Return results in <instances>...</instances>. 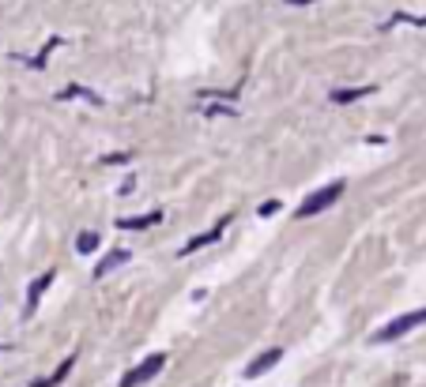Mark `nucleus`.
Here are the masks:
<instances>
[{
	"instance_id": "1",
	"label": "nucleus",
	"mask_w": 426,
	"mask_h": 387,
	"mask_svg": "<svg viewBox=\"0 0 426 387\" xmlns=\"http://www.w3.org/2000/svg\"><path fill=\"white\" fill-rule=\"evenodd\" d=\"M343 196V181H332V184H324V188H317L313 196H305L302 207H298V218H313V215H321V211H329V207L336 203Z\"/></svg>"
},
{
	"instance_id": "2",
	"label": "nucleus",
	"mask_w": 426,
	"mask_h": 387,
	"mask_svg": "<svg viewBox=\"0 0 426 387\" xmlns=\"http://www.w3.org/2000/svg\"><path fill=\"white\" fill-rule=\"evenodd\" d=\"M426 324V308H415V312H403V316H396L392 324H385V327H377L374 331V342H392V338H403L408 331H415V327H422Z\"/></svg>"
},
{
	"instance_id": "3",
	"label": "nucleus",
	"mask_w": 426,
	"mask_h": 387,
	"mask_svg": "<svg viewBox=\"0 0 426 387\" xmlns=\"http://www.w3.org/2000/svg\"><path fill=\"white\" fill-rule=\"evenodd\" d=\"M166 369V353H151V357H144L136 364V369H128L121 376V387H140V383H147V380H155V376Z\"/></svg>"
},
{
	"instance_id": "4",
	"label": "nucleus",
	"mask_w": 426,
	"mask_h": 387,
	"mask_svg": "<svg viewBox=\"0 0 426 387\" xmlns=\"http://www.w3.org/2000/svg\"><path fill=\"white\" fill-rule=\"evenodd\" d=\"M279 357H283V350H276V346H272V350H264L257 361H249V364H245V380H257V376H264L268 369H276V364H279Z\"/></svg>"
},
{
	"instance_id": "5",
	"label": "nucleus",
	"mask_w": 426,
	"mask_h": 387,
	"mask_svg": "<svg viewBox=\"0 0 426 387\" xmlns=\"http://www.w3.org/2000/svg\"><path fill=\"white\" fill-rule=\"evenodd\" d=\"M226 222H231V215H223V218H219V226H215V229H207V234H200V237H193L189 245H181V252H185V256H189V252H196V248H204V245H212V241H219V237H223V229H226Z\"/></svg>"
},
{
	"instance_id": "6",
	"label": "nucleus",
	"mask_w": 426,
	"mask_h": 387,
	"mask_svg": "<svg viewBox=\"0 0 426 387\" xmlns=\"http://www.w3.org/2000/svg\"><path fill=\"white\" fill-rule=\"evenodd\" d=\"M53 274H57V271H46V274H38V279H35V286H30V290H27V312H30V308H35V305L42 301V293L49 290Z\"/></svg>"
},
{
	"instance_id": "7",
	"label": "nucleus",
	"mask_w": 426,
	"mask_h": 387,
	"mask_svg": "<svg viewBox=\"0 0 426 387\" xmlns=\"http://www.w3.org/2000/svg\"><path fill=\"white\" fill-rule=\"evenodd\" d=\"M121 263H128V252L121 248V252H110V256H106L102 263H98V267H95V274H98V279H102V274H110V271H117V267H121Z\"/></svg>"
},
{
	"instance_id": "8",
	"label": "nucleus",
	"mask_w": 426,
	"mask_h": 387,
	"mask_svg": "<svg viewBox=\"0 0 426 387\" xmlns=\"http://www.w3.org/2000/svg\"><path fill=\"white\" fill-rule=\"evenodd\" d=\"M162 215H140V218H117V229H147L155 226Z\"/></svg>"
},
{
	"instance_id": "9",
	"label": "nucleus",
	"mask_w": 426,
	"mask_h": 387,
	"mask_svg": "<svg viewBox=\"0 0 426 387\" xmlns=\"http://www.w3.org/2000/svg\"><path fill=\"white\" fill-rule=\"evenodd\" d=\"M72 364H75V357H68V361H64V364H61V369H57V372H53V376H49V380H38L35 387H57V383L64 380V376H68V372H72Z\"/></svg>"
},
{
	"instance_id": "10",
	"label": "nucleus",
	"mask_w": 426,
	"mask_h": 387,
	"mask_svg": "<svg viewBox=\"0 0 426 387\" xmlns=\"http://www.w3.org/2000/svg\"><path fill=\"white\" fill-rule=\"evenodd\" d=\"M75 248H80V252H95L98 248V234H80V237H75Z\"/></svg>"
},
{
	"instance_id": "11",
	"label": "nucleus",
	"mask_w": 426,
	"mask_h": 387,
	"mask_svg": "<svg viewBox=\"0 0 426 387\" xmlns=\"http://www.w3.org/2000/svg\"><path fill=\"white\" fill-rule=\"evenodd\" d=\"M363 94H370V87H363V91H336L332 102H355V98H363Z\"/></svg>"
},
{
	"instance_id": "12",
	"label": "nucleus",
	"mask_w": 426,
	"mask_h": 387,
	"mask_svg": "<svg viewBox=\"0 0 426 387\" xmlns=\"http://www.w3.org/2000/svg\"><path fill=\"white\" fill-rule=\"evenodd\" d=\"M276 211H279V200H272V203L260 207V215H276Z\"/></svg>"
},
{
	"instance_id": "13",
	"label": "nucleus",
	"mask_w": 426,
	"mask_h": 387,
	"mask_svg": "<svg viewBox=\"0 0 426 387\" xmlns=\"http://www.w3.org/2000/svg\"><path fill=\"white\" fill-rule=\"evenodd\" d=\"M287 4H313V0H287Z\"/></svg>"
}]
</instances>
